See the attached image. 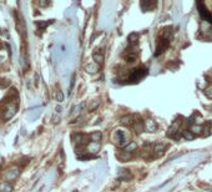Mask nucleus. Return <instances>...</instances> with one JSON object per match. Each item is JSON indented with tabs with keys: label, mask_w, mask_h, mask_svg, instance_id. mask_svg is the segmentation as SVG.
Instances as JSON below:
<instances>
[{
	"label": "nucleus",
	"mask_w": 212,
	"mask_h": 192,
	"mask_svg": "<svg viewBox=\"0 0 212 192\" xmlns=\"http://www.w3.org/2000/svg\"><path fill=\"white\" fill-rule=\"evenodd\" d=\"M16 111H18L16 105H15V104H10L8 107H6V111H5V113H4V119H5V120H10V119L16 113Z\"/></svg>",
	"instance_id": "6"
},
{
	"label": "nucleus",
	"mask_w": 212,
	"mask_h": 192,
	"mask_svg": "<svg viewBox=\"0 0 212 192\" xmlns=\"http://www.w3.org/2000/svg\"><path fill=\"white\" fill-rule=\"evenodd\" d=\"M51 23H53V21H47V23H46V21H38L36 25H38V27H39L40 30H44L45 27H46L47 25H50Z\"/></svg>",
	"instance_id": "23"
},
{
	"label": "nucleus",
	"mask_w": 212,
	"mask_h": 192,
	"mask_svg": "<svg viewBox=\"0 0 212 192\" xmlns=\"http://www.w3.org/2000/svg\"><path fill=\"white\" fill-rule=\"evenodd\" d=\"M205 95H206L208 99H212V86H210L205 90Z\"/></svg>",
	"instance_id": "28"
},
{
	"label": "nucleus",
	"mask_w": 212,
	"mask_h": 192,
	"mask_svg": "<svg viewBox=\"0 0 212 192\" xmlns=\"http://www.w3.org/2000/svg\"><path fill=\"white\" fill-rule=\"evenodd\" d=\"M165 144H156L153 146V151L156 152V156H160V155H162L164 153V151H165Z\"/></svg>",
	"instance_id": "15"
},
{
	"label": "nucleus",
	"mask_w": 212,
	"mask_h": 192,
	"mask_svg": "<svg viewBox=\"0 0 212 192\" xmlns=\"http://www.w3.org/2000/svg\"><path fill=\"white\" fill-rule=\"evenodd\" d=\"M182 136L185 137L186 140H193V139H195V135H193L192 132H191L190 130H186V131H183V132H182Z\"/></svg>",
	"instance_id": "22"
},
{
	"label": "nucleus",
	"mask_w": 212,
	"mask_h": 192,
	"mask_svg": "<svg viewBox=\"0 0 212 192\" xmlns=\"http://www.w3.org/2000/svg\"><path fill=\"white\" fill-rule=\"evenodd\" d=\"M61 111H62V109L60 107V106H58V107H56V112H59V113H60Z\"/></svg>",
	"instance_id": "29"
},
{
	"label": "nucleus",
	"mask_w": 212,
	"mask_h": 192,
	"mask_svg": "<svg viewBox=\"0 0 212 192\" xmlns=\"http://www.w3.org/2000/svg\"><path fill=\"white\" fill-rule=\"evenodd\" d=\"M180 129H181V120H176V121H173V124L170 126L168 132H167V136L175 137L176 133H177V131H179Z\"/></svg>",
	"instance_id": "5"
},
{
	"label": "nucleus",
	"mask_w": 212,
	"mask_h": 192,
	"mask_svg": "<svg viewBox=\"0 0 212 192\" xmlns=\"http://www.w3.org/2000/svg\"><path fill=\"white\" fill-rule=\"evenodd\" d=\"M197 8H199V11H200V15L203 20H206L207 23L212 24V14L205 8L203 3H197Z\"/></svg>",
	"instance_id": "3"
},
{
	"label": "nucleus",
	"mask_w": 212,
	"mask_h": 192,
	"mask_svg": "<svg viewBox=\"0 0 212 192\" xmlns=\"http://www.w3.org/2000/svg\"><path fill=\"white\" fill-rule=\"evenodd\" d=\"M87 150L90 153H96L100 150V142H93L91 141L90 144L87 145Z\"/></svg>",
	"instance_id": "12"
},
{
	"label": "nucleus",
	"mask_w": 212,
	"mask_h": 192,
	"mask_svg": "<svg viewBox=\"0 0 212 192\" xmlns=\"http://www.w3.org/2000/svg\"><path fill=\"white\" fill-rule=\"evenodd\" d=\"M85 69H86V71L89 74H95V73H97V70H99V65H97V64H93V65L90 64V65H86Z\"/></svg>",
	"instance_id": "21"
},
{
	"label": "nucleus",
	"mask_w": 212,
	"mask_h": 192,
	"mask_svg": "<svg viewBox=\"0 0 212 192\" xmlns=\"http://www.w3.org/2000/svg\"><path fill=\"white\" fill-rule=\"evenodd\" d=\"M112 142H114L115 145H117L119 147H125L129 142H127V137H126V135L124 131L121 130H117L115 133H114V136H112Z\"/></svg>",
	"instance_id": "2"
},
{
	"label": "nucleus",
	"mask_w": 212,
	"mask_h": 192,
	"mask_svg": "<svg viewBox=\"0 0 212 192\" xmlns=\"http://www.w3.org/2000/svg\"><path fill=\"white\" fill-rule=\"evenodd\" d=\"M148 74V70L146 66H139L136 69H132L130 71L129 76H127V82H139L141 79H144V77Z\"/></svg>",
	"instance_id": "1"
},
{
	"label": "nucleus",
	"mask_w": 212,
	"mask_h": 192,
	"mask_svg": "<svg viewBox=\"0 0 212 192\" xmlns=\"http://www.w3.org/2000/svg\"><path fill=\"white\" fill-rule=\"evenodd\" d=\"M120 122H121L122 126H126V127H129V126H132L133 122H135V120H133V116L131 115H126L124 117H121V120H120Z\"/></svg>",
	"instance_id": "10"
},
{
	"label": "nucleus",
	"mask_w": 212,
	"mask_h": 192,
	"mask_svg": "<svg viewBox=\"0 0 212 192\" xmlns=\"http://www.w3.org/2000/svg\"><path fill=\"white\" fill-rule=\"evenodd\" d=\"M202 130H203V129H202V126L199 125V124H193L192 126L190 127V131L192 132V133L195 135V136H196V135H200V133L202 132Z\"/></svg>",
	"instance_id": "14"
},
{
	"label": "nucleus",
	"mask_w": 212,
	"mask_h": 192,
	"mask_svg": "<svg viewBox=\"0 0 212 192\" xmlns=\"http://www.w3.org/2000/svg\"><path fill=\"white\" fill-rule=\"evenodd\" d=\"M140 5H141V8L144 9V11H147V10H150V9L155 8V6H156V3H151V1H142Z\"/></svg>",
	"instance_id": "17"
},
{
	"label": "nucleus",
	"mask_w": 212,
	"mask_h": 192,
	"mask_svg": "<svg viewBox=\"0 0 212 192\" xmlns=\"http://www.w3.org/2000/svg\"><path fill=\"white\" fill-rule=\"evenodd\" d=\"M93 59L95 60V64H97V65H101V64L104 62V55L101 53H94Z\"/></svg>",
	"instance_id": "20"
},
{
	"label": "nucleus",
	"mask_w": 212,
	"mask_h": 192,
	"mask_svg": "<svg viewBox=\"0 0 212 192\" xmlns=\"http://www.w3.org/2000/svg\"><path fill=\"white\" fill-rule=\"evenodd\" d=\"M120 159H121V161H127V160H130V159H131V153L122 151L121 155H120Z\"/></svg>",
	"instance_id": "24"
},
{
	"label": "nucleus",
	"mask_w": 212,
	"mask_h": 192,
	"mask_svg": "<svg viewBox=\"0 0 212 192\" xmlns=\"http://www.w3.org/2000/svg\"><path fill=\"white\" fill-rule=\"evenodd\" d=\"M156 129H157V125H156V122H155L152 119H147L146 121H145V130H147L148 132L156 131Z\"/></svg>",
	"instance_id": "8"
},
{
	"label": "nucleus",
	"mask_w": 212,
	"mask_h": 192,
	"mask_svg": "<svg viewBox=\"0 0 212 192\" xmlns=\"http://www.w3.org/2000/svg\"><path fill=\"white\" fill-rule=\"evenodd\" d=\"M133 47H135V46H131V50L126 51V53L124 54V59H125V61H126V62H129V64L135 62V61L137 60V56H139L137 50H133Z\"/></svg>",
	"instance_id": "4"
},
{
	"label": "nucleus",
	"mask_w": 212,
	"mask_h": 192,
	"mask_svg": "<svg viewBox=\"0 0 212 192\" xmlns=\"http://www.w3.org/2000/svg\"><path fill=\"white\" fill-rule=\"evenodd\" d=\"M73 139H74V141H75V144H76V145H82V144H86V142L89 141V140H87V137L85 136V135H81V133H76V135H74Z\"/></svg>",
	"instance_id": "11"
},
{
	"label": "nucleus",
	"mask_w": 212,
	"mask_h": 192,
	"mask_svg": "<svg viewBox=\"0 0 212 192\" xmlns=\"http://www.w3.org/2000/svg\"><path fill=\"white\" fill-rule=\"evenodd\" d=\"M56 101H59V102H62V101H64V94H62L61 90L56 91Z\"/></svg>",
	"instance_id": "27"
},
{
	"label": "nucleus",
	"mask_w": 212,
	"mask_h": 192,
	"mask_svg": "<svg viewBox=\"0 0 212 192\" xmlns=\"http://www.w3.org/2000/svg\"><path fill=\"white\" fill-rule=\"evenodd\" d=\"M102 139V135L100 131H96V132H93L90 135V140L93 141V142H100Z\"/></svg>",
	"instance_id": "18"
},
{
	"label": "nucleus",
	"mask_w": 212,
	"mask_h": 192,
	"mask_svg": "<svg viewBox=\"0 0 212 192\" xmlns=\"http://www.w3.org/2000/svg\"><path fill=\"white\" fill-rule=\"evenodd\" d=\"M132 127H133V130H135L136 133H141V132H142V130L145 129V124H144V121L141 119H137V120H135V122H133Z\"/></svg>",
	"instance_id": "9"
},
{
	"label": "nucleus",
	"mask_w": 212,
	"mask_h": 192,
	"mask_svg": "<svg viewBox=\"0 0 212 192\" xmlns=\"http://www.w3.org/2000/svg\"><path fill=\"white\" fill-rule=\"evenodd\" d=\"M40 5H41V6H45V5H47V3H44V1H40Z\"/></svg>",
	"instance_id": "30"
},
{
	"label": "nucleus",
	"mask_w": 212,
	"mask_h": 192,
	"mask_svg": "<svg viewBox=\"0 0 212 192\" xmlns=\"http://www.w3.org/2000/svg\"><path fill=\"white\" fill-rule=\"evenodd\" d=\"M0 191L1 192H13V186L9 182H3V183H0Z\"/></svg>",
	"instance_id": "19"
},
{
	"label": "nucleus",
	"mask_w": 212,
	"mask_h": 192,
	"mask_svg": "<svg viewBox=\"0 0 212 192\" xmlns=\"http://www.w3.org/2000/svg\"><path fill=\"white\" fill-rule=\"evenodd\" d=\"M20 173V168L19 167H13L10 168L8 172H6L5 175V179L8 180V181H13V180H16V177L19 176Z\"/></svg>",
	"instance_id": "7"
},
{
	"label": "nucleus",
	"mask_w": 212,
	"mask_h": 192,
	"mask_svg": "<svg viewBox=\"0 0 212 192\" xmlns=\"http://www.w3.org/2000/svg\"><path fill=\"white\" fill-rule=\"evenodd\" d=\"M3 62V58H1V56H0V64H1Z\"/></svg>",
	"instance_id": "31"
},
{
	"label": "nucleus",
	"mask_w": 212,
	"mask_h": 192,
	"mask_svg": "<svg viewBox=\"0 0 212 192\" xmlns=\"http://www.w3.org/2000/svg\"><path fill=\"white\" fill-rule=\"evenodd\" d=\"M137 150V144L135 141H132V142H129L125 147H124V151L125 152H129V153H132V152H135Z\"/></svg>",
	"instance_id": "13"
},
{
	"label": "nucleus",
	"mask_w": 212,
	"mask_h": 192,
	"mask_svg": "<svg viewBox=\"0 0 212 192\" xmlns=\"http://www.w3.org/2000/svg\"><path fill=\"white\" fill-rule=\"evenodd\" d=\"M137 41H139V34L132 33V34L129 35V42L131 44V46H136L137 45Z\"/></svg>",
	"instance_id": "16"
},
{
	"label": "nucleus",
	"mask_w": 212,
	"mask_h": 192,
	"mask_svg": "<svg viewBox=\"0 0 212 192\" xmlns=\"http://www.w3.org/2000/svg\"><path fill=\"white\" fill-rule=\"evenodd\" d=\"M121 176H122V179L125 180V181H129V180H131V173L127 171V170H124V171L121 172Z\"/></svg>",
	"instance_id": "26"
},
{
	"label": "nucleus",
	"mask_w": 212,
	"mask_h": 192,
	"mask_svg": "<svg viewBox=\"0 0 212 192\" xmlns=\"http://www.w3.org/2000/svg\"><path fill=\"white\" fill-rule=\"evenodd\" d=\"M99 105H100V101H99V100H94L93 102L90 104L89 110H90V111H95V110L97 109V106H99Z\"/></svg>",
	"instance_id": "25"
}]
</instances>
